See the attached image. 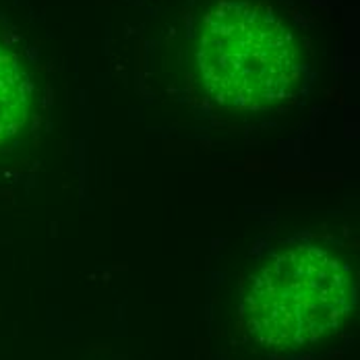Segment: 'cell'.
<instances>
[{"mask_svg": "<svg viewBox=\"0 0 360 360\" xmlns=\"http://www.w3.org/2000/svg\"><path fill=\"white\" fill-rule=\"evenodd\" d=\"M197 67L210 100L228 110H267L294 98L302 52L286 21L259 0H219L197 37Z\"/></svg>", "mask_w": 360, "mask_h": 360, "instance_id": "1", "label": "cell"}, {"mask_svg": "<svg viewBox=\"0 0 360 360\" xmlns=\"http://www.w3.org/2000/svg\"><path fill=\"white\" fill-rule=\"evenodd\" d=\"M356 304V286L340 257L292 245L267 259L243 296V327L257 344L294 348L333 333Z\"/></svg>", "mask_w": 360, "mask_h": 360, "instance_id": "2", "label": "cell"}, {"mask_svg": "<svg viewBox=\"0 0 360 360\" xmlns=\"http://www.w3.org/2000/svg\"><path fill=\"white\" fill-rule=\"evenodd\" d=\"M34 83L21 54L0 39V147L13 141L32 114Z\"/></svg>", "mask_w": 360, "mask_h": 360, "instance_id": "3", "label": "cell"}]
</instances>
